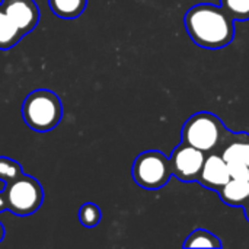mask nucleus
<instances>
[{
  "label": "nucleus",
  "mask_w": 249,
  "mask_h": 249,
  "mask_svg": "<svg viewBox=\"0 0 249 249\" xmlns=\"http://www.w3.org/2000/svg\"><path fill=\"white\" fill-rule=\"evenodd\" d=\"M233 19L212 3H200L190 7L184 16L188 36L194 44L207 50H219L235 38Z\"/></svg>",
  "instance_id": "nucleus-1"
},
{
  "label": "nucleus",
  "mask_w": 249,
  "mask_h": 249,
  "mask_svg": "<svg viewBox=\"0 0 249 249\" xmlns=\"http://www.w3.org/2000/svg\"><path fill=\"white\" fill-rule=\"evenodd\" d=\"M3 238H4V228H3V223L0 222V242L3 241Z\"/></svg>",
  "instance_id": "nucleus-19"
},
{
  "label": "nucleus",
  "mask_w": 249,
  "mask_h": 249,
  "mask_svg": "<svg viewBox=\"0 0 249 249\" xmlns=\"http://www.w3.org/2000/svg\"><path fill=\"white\" fill-rule=\"evenodd\" d=\"M63 117L60 98L48 89L32 90L22 104V118L25 124L36 131L47 133L55 128Z\"/></svg>",
  "instance_id": "nucleus-3"
},
{
  "label": "nucleus",
  "mask_w": 249,
  "mask_h": 249,
  "mask_svg": "<svg viewBox=\"0 0 249 249\" xmlns=\"http://www.w3.org/2000/svg\"><path fill=\"white\" fill-rule=\"evenodd\" d=\"M244 213H245V217H247V220H248V223H249V198L247 200V203L244 204Z\"/></svg>",
  "instance_id": "nucleus-18"
},
{
  "label": "nucleus",
  "mask_w": 249,
  "mask_h": 249,
  "mask_svg": "<svg viewBox=\"0 0 249 249\" xmlns=\"http://www.w3.org/2000/svg\"><path fill=\"white\" fill-rule=\"evenodd\" d=\"M79 222L85 228H96L101 222V209L93 203H85L77 213Z\"/></svg>",
  "instance_id": "nucleus-15"
},
{
  "label": "nucleus",
  "mask_w": 249,
  "mask_h": 249,
  "mask_svg": "<svg viewBox=\"0 0 249 249\" xmlns=\"http://www.w3.org/2000/svg\"><path fill=\"white\" fill-rule=\"evenodd\" d=\"M88 0H48L50 9L60 19H76L86 9Z\"/></svg>",
  "instance_id": "nucleus-11"
},
{
  "label": "nucleus",
  "mask_w": 249,
  "mask_h": 249,
  "mask_svg": "<svg viewBox=\"0 0 249 249\" xmlns=\"http://www.w3.org/2000/svg\"><path fill=\"white\" fill-rule=\"evenodd\" d=\"M220 155L228 163H242L249 166V134L248 133H233L228 136L223 146L220 147Z\"/></svg>",
  "instance_id": "nucleus-9"
},
{
  "label": "nucleus",
  "mask_w": 249,
  "mask_h": 249,
  "mask_svg": "<svg viewBox=\"0 0 249 249\" xmlns=\"http://www.w3.org/2000/svg\"><path fill=\"white\" fill-rule=\"evenodd\" d=\"M22 36L23 34L9 19L0 4V50H9L15 47L22 39Z\"/></svg>",
  "instance_id": "nucleus-12"
},
{
  "label": "nucleus",
  "mask_w": 249,
  "mask_h": 249,
  "mask_svg": "<svg viewBox=\"0 0 249 249\" xmlns=\"http://www.w3.org/2000/svg\"><path fill=\"white\" fill-rule=\"evenodd\" d=\"M220 7L233 20H249V0H220Z\"/></svg>",
  "instance_id": "nucleus-14"
},
{
  "label": "nucleus",
  "mask_w": 249,
  "mask_h": 249,
  "mask_svg": "<svg viewBox=\"0 0 249 249\" xmlns=\"http://www.w3.org/2000/svg\"><path fill=\"white\" fill-rule=\"evenodd\" d=\"M223 244L222 241L213 235L212 232L206 231V229H196L193 231L185 242H184V248H222Z\"/></svg>",
  "instance_id": "nucleus-13"
},
{
  "label": "nucleus",
  "mask_w": 249,
  "mask_h": 249,
  "mask_svg": "<svg viewBox=\"0 0 249 249\" xmlns=\"http://www.w3.org/2000/svg\"><path fill=\"white\" fill-rule=\"evenodd\" d=\"M228 165H229L231 178L247 179V181H249V166L242 165V163H228Z\"/></svg>",
  "instance_id": "nucleus-17"
},
{
  "label": "nucleus",
  "mask_w": 249,
  "mask_h": 249,
  "mask_svg": "<svg viewBox=\"0 0 249 249\" xmlns=\"http://www.w3.org/2000/svg\"><path fill=\"white\" fill-rule=\"evenodd\" d=\"M3 10L16 28L23 34H29L39 22V10L34 0H10L1 3Z\"/></svg>",
  "instance_id": "nucleus-8"
},
{
  "label": "nucleus",
  "mask_w": 249,
  "mask_h": 249,
  "mask_svg": "<svg viewBox=\"0 0 249 249\" xmlns=\"http://www.w3.org/2000/svg\"><path fill=\"white\" fill-rule=\"evenodd\" d=\"M220 200L231 207H244L249 198V181L231 178L219 191Z\"/></svg>",
  "instance_id": "nucleus-10"
},
{
  "label": "nucleus",
  "mask_w": 249,
  "mask_h": 249,
  "mask_svg": "<svg viewBox=\"0 0 249 249\" xmlns=\"http://www.w3.org/2000/svg\"><path fill=\"white\" fill-rule=\"evenodd\" d=\"M3 1H10V0H1V3H3Z\"/></svg>",
  "instance_id": "nucleus-20"
},
{
  "label": "nucleus",
  "mask_w": 249,
  "mask_h": 249,
  "mask_svg": "<svg viewBox=\"0 0 249 249\" xmlns=\"http://www.w3.org/2000/svg\"><path fill=\"white\" fill-rule=\"evenodd\" d=\"M231 179L229 165L219 153H210L206 156L197 182L210 191H219Z\"/></svg>",
  "instance_id": "nucleus-7"
},
{
  "label": "nucleus",
  "mask_w": 249,
  "mask_h": 249,
  "mask_svg": "<svg viewBox=\"0 0 249 249\" xmlns=\"http://www.w3.org/2000/svg\"><path fill=\"white\" fill-rule=\"evenodd\" d=\"M231 130L225 127L217 115L201 111L185 121L181 130V142L204 153H212L223 146Z\"/></svg>",
  "instance_id": "nucleus-2"
},
{
  "label": "nucleus",
  "mask_w": 249,
  "mask_h": 249,
  "mask_svg": "<svg viewBox=\"0 0 249 249\" xmlns=\"http://www.w3.org/2000/svg\"><path fill=\"white\" fill-rule=\"evenodd\" d=\"M131 177L144 190H159L172 177L169 158L159 150H146L134 159Z\"/></svg>",
  "instance_id": "nucleus-5"
},
{
  "label": "nucleus",
  "mask_w": 249,
  "mask_h": 249,
  "mask_svg": "<svg viewBox=\"0 0 249 249\" xmlns=\"http://www.w3.org/2000/svg\"><path fill=\"white\" fill-rule=\"evenodd\" d=\"M204 159H206L204 152L181 142L169 156L172 175L182 182L197 181Z\"/></svg>",
  "instance_id": "nucleus-6"
},
{
  "label": "nucleus",
  "mask_w": 249,
  "mask_h": 249,
  "mask_svg": "<svg viewBox=\"0 0 249 249\" xmlns=\"http://www.w3.org/2000/svg\"><path fill=\"white\" fill-rule=\"evenodd\" d=\"M20 174H22V166L19 162L6 156H0V182L6 184L15 179L16 177H19Z\"/></svg>",
  "instance_id": "nucleus-16"
},
{
  "label": "nucleus",
  "mask_w": 249,
  "mask_h": 249,
  "mask_svg": "<svg viewBox=\"0 0 249 249\" xmlns=\"http://www.w3.org/2000/svg\"><path fill=\"white\" fill-rule=\"evenodd\" d=\"M1 196L6 210L19 217L34 214L44 201V191L38 179L23 172L4 184Z\"/></svg>",
  "instance_id": "nucleus-4"
}]
</instances>
